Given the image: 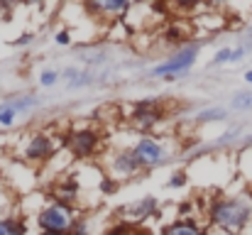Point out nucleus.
<instances>
[{
  "mask_svg": "<svg viewBox=\"0 0 252 235\" xmlns=\"http://www.w3.org/2000/svg\"><path fill=\"white\" fill-rule=\"evenodd\" d=\"M208 228L225 235H243L252 226V199L250 194H228L213 196L206 208Z\"/></svg>",
  "mask_w": 252,
  "mask_h": 235,
  "instance_id": "1",
  "label": "nucleus"
},
{
  "mask_svg": "<svg viewBox=\"0 0 252 235\" xmlns=\"http://www.w3.org/2000/svg\"><path fill=\"white\" fill-rule=\"evenodd\" d=\"M47 199H49V196H47ZM79 216H81L79 208L49 199L47 203H42V206L37 208V213H34V223H37V228H39L42 233H64V235H69L71 233V228H74V223L79 221Z\"/></svg>",
  "mask_w": 252,
  "mask_h": 235,
  "instance_id": "2",
  "label": "nucleus"
},
{
  "mask_svg": "<svg viewBox=\"0 0 252 235\" xmlns=\"http://www.w3.org/2000/svg\"><path fill=\"white\" fill-rule=\"evenodd\" d=\"M198 54H201V44H198V42H189V44L174 49L167 59L157 62V64L150 69V76L162 78V81H174V78L184 76V74H189V71L193 69Z\"/></svg>",
  "mask_w": 252,
  "mask_h": 235,
  "instance_id": "3",
  "label": "nucleus"
},
{
  "mask_svg": "<svg viewBox=\"0 0 252 235\" xmlns=\"http://www.w3.org/2000/svg\"><path fill=\"white\" fill-rule=\"evenodd\" d=\"M130 152L135 157L140 171H152V169H159L164 167L169 159H171V150L167 147V142L162 137H155V135H142L132 142Z\"/></svg>",
  "mask_w": 252,
  "mask_h": 235,
  "instance_id": "4",
  "label": "nucleus"
},
{
  "mask_svg": "<svg viewBox=\"0 0 252 235\" xmlns=\"http://www.w3.org/2000/svg\"><path fill=\"white\" fill-rule=\"evenodd\" d=\"M57 150H59V145H57L54 135L47 133V130H37V133L25 137L22 162L30 164V167H44L57 157Z\"/></svg>",
  "mask_w": 252,
  "mask_h": 235,
  "instance_id": "5",
  "label": "nucleus"
},
{
  "mask_svg": "<svg viewBox=\"0 0 252 235\" xmlns=\"http://www.w3.org/2000/svg\"><path fill=\"white\" fill-rule=\"evenodd\" d=\"M100 147H103V135L95 128L81 125V128H74L66 133V152L74 159L86 162V159L98 155Z\"/></svg>",
  "mask_w": 252,
  "mask_h": 235,
  "instance_id": "6",
  "label": "nucleus"
},
{
  "mask_svg": "<svg viewBox=\"0 0 252 235\" xmlns=\"http://www.w3.org/2000/svg\"><path fill=\"white\" fill-rule=\"evenodd\" d=\"M164 120V110H162V103L157 98H147V101H137L132 113H130V123L135 125V130L140 133H152L159 123Z\"/></svg>",
  "mask_w": 252,
  "mask_h": 235,
  "instance_id": "7",
  "label": "nucleus"
},
{
  "mask_svg": "<svg viewBox=\"0 0 252 235\" xmlns=\"http://www.w3.org/2000/svg\"><path fill=\"white\" fill-rule=\"evenodd\" d=\"M152 216H159L157 196H142V199H135V201L125 203L123 208H118V218L123 223H130V226H142Z\"/></svg>",
  "mask_w": 252,
  "mask_h": 235,
  "instance_id": "8",
  "label": "nucleus"
},
{
  "mask_svg": "<svg viewBox=\"0 0 252 235\" xmlns=\"http://www.w3.org/2000/svg\"><path fill=\"white\" fill-rule=\"evenodd\" d=\"M81 191H84V184L79 181L76 174L69 171V174L57 176V181H54V186H52V191H49V199L76 208V203L81 201Z\"/></svg>",
  "mask_w": 252,
  "mask_h": 235,
  "instance_id": "9",
  "label": "nucleus"
},
{
  "mask_svg": "<svg viewBox=\"0 0 252 235\" xmlns=\"http://www.w3.org/2000/svg\"><path fill=\"white\" fill-rule=\"evenodd\" d=\"M105 169H108V176H113L115 181H125V179H132V176L140 174V167L130 152V147L110 152L105 159Z\"/></svg>",
  "mask_w": 252,
  "mask_h": 235,
  "instance_id": "10",
  "label": "nucleus"
},
{
  "mask_svg": "<svg viewBox=\"0 0 252 235\" xmlns=\"http://www.w3.org/2000/svg\"><path fill=\"white\" fill-rule=\"evenodd\" d=\"M130 7L132 5L127 0H93V2L84 5V10L93 12L95 17H118V20L125 17Z\"/></svg>",
  "mask_w": 252,
  "mask_h": 235,
  "instance_id": "11",
  "label": "nucleus"
},
{
  "mask_svg": "<svg viewBox=\"0 0 252 235\" xmlns=\"http://www.w3.org/2000/svg\"><path fill=\"white\" fill-rule=\"evenodd\" d=\"M208 223H201L198 218H174L169 226H164L162 235H208Z\"/></svg>",
  "mask_w": 252,
  "mask_h": 235,
  "instance_id": "12",
  "label": "nucleus"
},
{
  "mask_svg": "<svg viewBox=\"0 0 252 235\" xmlns=\"http://www.w3.org/2000/svg\"><path fill=\"white\" fill-rule=\"evenodd\" d=\"M7 108H12L15 113H30V110H34L37 105H39V98L37 96H32V93H25V96H10V98H5L2 101Z\"/></svg>",
  "mask_w": 252,
  "mask_h": 235,
  "instance_id": "13",
  "label": "nucleus"
},
{
  "mask_svg": "<svg viewBox=\"0 0 252 235\" xmlns=\"http://www.w3.org/2000/svg\"><path fill=\"white\" fill-rule=\"evenodd\" d=\"M0 235H27V223L20 216H7L0 221Z\"/></svg>",
  "mask_w": 252,
  "mask_h": 235,
  "instance_id": "14",
  "label": "nucleus"
},
{
  "mask_svg": "<svg viewBox=\"0 0 252 235\" xmlns=\"http://www.w3.org/2000/svg\"><path fill=\"white\" fill-rule=\"evenodd\" d=\"M228 115V110L225 108H206V110H198L196 113V123L198 125H203V123H216V120H223Z\"/></svg>",
  "mask_w": 252,
  "mask_h": 235,
  "instance_id": "15",
  "label": "nucleus"
},
{
  "mask_svg": "<svg viewBox=\"0 0 252 235\" xmlns=\"http://www.w3.org/2000/svg\"><path fill=\"white\" fill-rule=\"evenodd\" d=\"M59 78H62V71H57V69H42L39 76H37V83L42 88H54L59 83Z\"/></svg>",
  "mask_w": 252,
  "mask_h": 235,
  "instance_id": "16",
  "label": "nucleus"
},
{
  "mask_svg": "<svg viewBox=\"0 0 252 235\" xmlns=\"http://www.w3.org/2000/svg\"><path fill=\"white\" fill-rule=\"evenodd\" d=\"M100 235H140V226H130V223H123V221H118L115 226H110V228H105Z\"/></svg>",
  "mask_w": 252,
  "mask_h": 235,
  "instance_id": "17",
  "label": "nucleus"
},
{
  "mask_svg": "<svg viewBox=\"0 0 252 235\" xmlns=\"http://www.w3.org/2000/svg\"><path fill=\"white\" fill-rule=\"evenodd\" d=\"M17 118H20V113H15L12 108H7V105L0 101V128H2V130L12 128V125L17 123Z\"/></svg>",
  "mask_w": 252,
  "mask_h": 235,
  "instance_id": "18",
  "label": "nucleus"
},
{
  "mask_svg": "<svg viewBox=\"0 0 252 235\" xmlns=\"http://www.w3.org/2000/svg\"><path fill=\"white\" fill-rule=\"evenodd\" d=\"M189 184V171L186 169H174L167 179V189H184Z\"/></svg>",
  "mask_w": 252,
  "mask_h": 235,
  "instance_id": "19",
  "label": "nucleus"
},
{
  "mask_svg": "<svg viewBox=\"0 0 252 235\" xmlns=\"http://www.w3.org/2000/svg\"><path fill=\"white\" fill-rule=\"evenodd\" d=\"M81 62H86V64H105L108 62V52L105 49H93V52H84L81 54Z\"/></svg>",
  "mask_w": 252,
  "mask_h": 235,
  "instance_id": "20",
  "label": "nucleus"
},
{
  "mask_svg": "<svg viewBox=\"0 0 252 235\" xmlns=\"http://www.w3.org/2000/svg\"><path fill=\"white\" fill-rule=\"evenodd\" d=\"M120 189V181H115L113 176H108V174H103V179L98 181V191L103 194V196H110V194H115Z\"/></svg>",
  "mask_w": 252,
  "mask_h": 235,
  "instance_id": "21",
  "label": "nucleus"
},
{
  "mask_svg": "<svg viewBox=\"0 0 252 235\" xmlns=\"http://www.w3.org/2000/svg\"><path fill=\"white\" fill-rule=\"evenodd\" d=\"M54 44H57V47H71V44H74V34H71V30H69V27L57 30V32H54Z\"/></svg>",
  "mask_w": 252,
  "mask_h": 235,
  "instance_id": "22",
  "label": "nucleus"
},
{
  "mask_svg": "<svg viewBox=\"0 0 252 235\" xmlns=\"http://www.w3.org/2000/svg\"><path fill=\"white\" fill-rule=\"evenodd\" d=\"M230 108H233V110H252V93H240V96H235L233 103H230Z\"/></svg>",
  "mask_w": 252,
  "mask_h": 235,
  "instance_id": "23",
  "label": "nucleus"
},
{
  "mask_svg": "<svg viewBox=\"0 0 252 235\" xmlns=\"http://www.w3.org/2000/svg\"><path fill=\"white\" fill-rule=\"evenodd\" d=\"M233 62V47H223L213 54V67H223V64H230Z\"/></svg>",
  "mask_w": 252,
  "mask_h": 235,
  "instance_id": "24",
  "label": "nucleus"
},
{
  "mask_svg": "<svg viewBox=\"0 0 252 235\" xmlns=\"http://www.w3.org/2000/svg\"><path fill=\"white\" fill-rule=\"evenodd\" d=\"M69 235H93V231H91V221H88L86 216H79V221L74 223V228H71Z\"/></svg>",
  "mask_w": 252,
  "mask_h": 235,
  "instance_id": "25",
  "label": "nucleus"
},
{
  "mask_svg": "<svg viewBox=\"0 0 252 235\" xmlns=\"http://www.w3.org/2000/svg\"><path fill=\"white\" fill-rule=\"evenodd\" d=\"M84 71L79 69V67H66V69H62V78L66 81V83H71V81H76V78L81 76Z\"/></svg>",
  "mask_w": 252,
  "mask_h": 235,
  "instance_id": "26",
  "label": "nucleus"
},
{
  "mask_svg": "<svg viewBox=\"0 0 252 235\" xmlns=\"http://www.w3.org/2000/svg\"><path fill=\"white\" fill-rule=\"evenodd\" d=\"M32 42H34V34H32V32H22V34L12 42V47H30Z\"/></svg>",
  "mask_w": 252,
  "mask_h": 235,
  "instance_id": "27",
  "label": "nucleus"
},
{
  "mask_svg": "<svg viewBox=\"0 0 252 235\" xmlns=\"http://www.w3.org/2000/svg\"><path fill=\"white\" fill-rule=\"evenodd\" d=\"M7 216H12V213H10V201L5 199V194H0V221L7 218Z\"/></svg>",
  "mask_w": 252,
  "mask_h": 235,
  "instance_id": "28",
  "label": "nucleus"
},
{
  "mask_svg": "<svg viewBox=\"0 0 252 235\" xmlns=\"http://www.w3.org/2000/svg\"><path fill=\"white\" fill-rule=\"evenodd\" d=\"M248 54V47H235L233 49V62L230 64H238V62H243V57Z\"/></svg>",
  "mask_w": 252,
  "mask_h": 235,
  "instance_id": "29",
  "label": "nucleus"
},
{
  "mask_svg": "<svg viewBox=\"0 0 252 235\" xmlns=\"http://www.w3.org/2000/svg\"><path fill=\"white\" fill-rule=\"evenodd\" d=\"M245 83H250V86H252V69H250V71H245Z\"/></svg>",
  "mask_w": 252,
  "mask_h": 235,
  "instance_id": "30",
  "label": "nucleus"
},
{
  "mask_svg": "<svg viewBox=\"0 0 252 235\" xmlns=\"http://www.w3.org/2000/svg\"><path fill=\"white\" fill-rule=\"evenodd\" d=\"M34 235H64V233H42V231H37Z\"/></svg>",
  "mask_w": 252,
  "mask_h": 235,
  "instance_id": "31",
  "label": "nucleus"
},
{
  "mask_svg": "<svg viewBox=\"0 0 252 235\" xmlns=\"http://www.w3.org/2000/svg\"><path fill=\"white\" fill-rule=\"evenodd\" d=\"M243 235H252V226H250V228H248V231H245V233H243Z\"/></svg>",
  "mask_w": 252,
  "mask_h": 235,
  "instance_id": "32",
  "label": "nucleus"
},
{
  "mask_svg": "<svg viewBox=\"0 0 252 235\" xmlns=\"http://www.w3.org/2000/svg\"><path fill=\"white\" fill-rule=\"evenodd\" d=\"M250 199H252V194H250Z\"/></svg>",
  "mask_w": 252,
  "mask_h": 235,
  "instance_id": "33",
  "label": "nucleus"
}]
</instances>
